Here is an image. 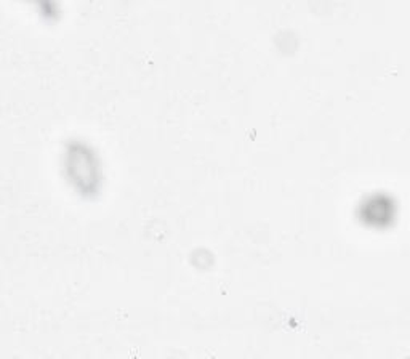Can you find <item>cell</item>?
Returning <instances> with one entry per match:
<instances>
[{"mask_svg": "<svg viewBox=\"0 0 410 359\" xmlns=\"http://www.w3.org/2000/svg\"><path fill=\"white\" fill-rule=\"evenodd\" d=\"M68 170L71 173L72 182L77 183V187L86 191H92L96 183L95 177V164L92 155L88 154L86 148L76 146L68 155Z\"/></svg>", "mask_w": 410, "mask_h": 359, "instance_id": "obj_1", "label": "cell"}, {"mask_svg": "<svg viewBox=\"0 0 410 359\" xmlns=\"http://www.w3.org/2000/svg\"><path fill=\"white\" fill-rule=\"evenodd\" d=\"M369 213L365 215V218H373V220H388L391 217V207H388L383 202L372 201L369 206L365 207Z\"/></svg>", "mask_w": 410, "mask_h": 359, "instance_id": "obj_2", "label": "cell"}]
</instances>
